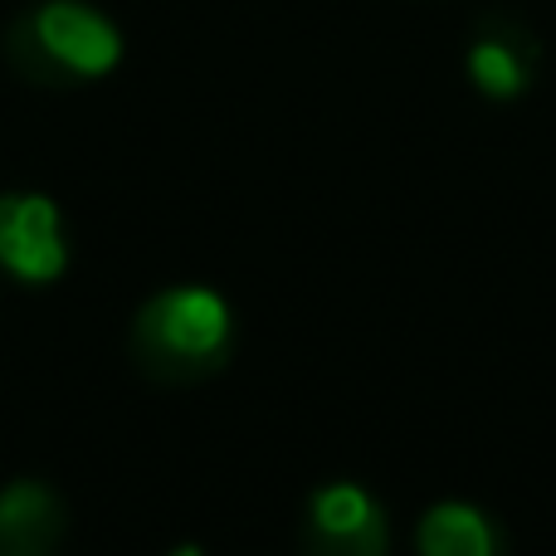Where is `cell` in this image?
<instances>
[{
  "label": "cell",
  "mask_w": 556,
  "mask_h": 556,
  "mask_svg": "<svg viewBox=\"0 0 556 556\" xmlns=\"http://www.w3.org/2000/svg\"><path fill=\"white\" fill-rule=\"evenodd\" d=\"M230 307L211 288H166L137 313L132 356L156 381H201L230 356Z\"/></svg>",
  "instance_id": "6da1fadb"
},
{
  "label": "cell",
  "mask_w": 556,
  "mask_h": 556,
  "mask_svg": "<svg viewBox=\"0 0 556 556\" xmlns=\"http://www.w3.org/2000/svg\"><path fill=\"white\" fill-rule=\"evenodd\" d=\"M117 54H123L117 29L93 5H78V0H49V5L20 15L5 35L10 68L29 84L49 88L108 74L117 64Z\"/></svg>",
  "instance_id": "7a4b0ae2"
},
{
  "label": "cell",
  "mask_w": 556,
  "mask_h": 556,
  "mask_svg": "<svg viewBox=\"0 0 556 556\" xmlns=\"http://www.w3.org/2000/svg\"><path fill=\"white\" fill-rule=\"evenodd\" d=\"M303 556H386V513L356 483H327L307 508Z\"/></svg>",
  "instance_id": "3957f363"
},
{
  "label": "cell",
  "mask_w": 556,
  "mask_h": 556,
  "mask_svg": "<svg viewBox=\"0 0 556 556\" xmlns=\"http://www.w3.org/2000/svg\"><path fill=\"white\" fill-rule=\"evenodd\" d=\"M64 230H59V211L45 195H0V264L10 274L45 283L64 269Z\"/></svg>",
  "instance_id": "277c9868"
},
{
  "label": "cell",
  "mask_w": 556,
  "mask_h": 556,
  "mask_svg": "<svg viewBox=\"0 0 556 556\" xmlns=\"http://www.w3.org/2000/svg\"><path fill=\"white\" fill-rule=\"evenodd\" d=\"M532 68H538V39L518 25V20H483L479 39L469 49V74L489 98H518L528 88Z\"/></svg>",
  "instance_id": "5b68a950"
},
{
  "label": "cell",
  "mask_w": 556,
  "mask_h": 556,
  "mask_svg": "<svg viewBox=\"0 0 556 556\" xmlns=\"http://www.w3.org/2000/svg\"><path fill=\"white\" fill-rule=\"evenodd\" d=\"M64 538V503L45 483L0 489V556H49Z\"/></svg>",
  "instance_id": "8992f818"
},
{
  "label": "cell",
  "mask_w": 556,
  "mask_h": 556,
  "mask_svg": "<svg viewBox=\"0 0 556 556\" xmlns=\"http://www.w3.org/2000/svg\"><path fill=\"white\" fill-rule=\"evenodd\" d=\"M420 556H498V528L469 503H440L420 522Z\"/></svg>",
  "instance_id": "52a82bcc"
},
{
  "label": "cell",
  "mask_w": 556,
  "mask_h": 556,
  "mask_svg": "<svg viewBox=\"0 0 556 556\" xmlns=\"http://www.w3.org/2000/svg\"><path fill=\"white\" fill-rule=\"evenodd\" d=\"M172 556H201V547H181V552H172Z\"/></svg>",
  "instance_id": "ba28073f"
}]
</instances>
